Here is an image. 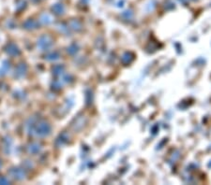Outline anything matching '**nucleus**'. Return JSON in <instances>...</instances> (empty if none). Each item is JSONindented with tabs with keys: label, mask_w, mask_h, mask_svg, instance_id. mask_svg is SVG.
I'll use <instances>...</instances> for the list:
<instances>
[{
	"label": "nucleus",
	"mask_w": 211,
	"mask_h": 185,
	"mask_svg": "<svg viewBox=\"0 0 211 185\" xmlns=\"http://www.w3.org/2000/svg\"><path fill=\"white\" fill-rule=\"evenodd\" d=\"M8 180L4 177H0V184H7Z\"/></svg>",
	"instance_id": "obj_1"
},
{
	"label": "nucleus",
	"mask_w": 211,
	"mask_h": 185,
	"mask_svg": "<svg viewBox=\"0 0 211 185\" xmlns=\"http://www.w3.org/2000/svg\"><path fill=\"white\" fill-rule=\"evenodd\" d=\"M0 166H1V162H0Z\"/></svg>",
	"instance_id": "obj_2"
}]
</instances>
